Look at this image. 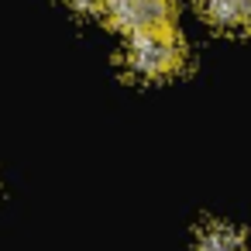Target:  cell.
I'll list each match as a JSON object with an SVG mask.
<instances>
[{"label":"cell","mask_w":251,"mask_h":251,"mask_svg":"<svg viewBox=\"0 0 251 251\" xmlns=\"http://www.w3.org/2000/svg\"><path fill=\"white\" fill-rule=\"evenodd\" d=\"M196 251H251V244L241 227L213 220L196 234Z\"/></svg>","instance_id":"cell-4"},{"label":"cell","mask_w":251,"mask_h":251,"mask_svg":"<svg viewBox=\"0 0 251 251\" xmlns=\"http://www.w3.org/2000/svg\"><path fill=\"white\" fill-rule=\"evenodd\" d=\"M124 66L138 79H169L186 66V45L176 28H155L141 35H127Z\"/></svg>","instance_id":"cell-1"},{"label":"cell","mask_w":251,"mask_h":251,"mask_svg":"<svg viewBox=\"0 0 251 251\" xmlns=\"http://www.w3.org/2000/svg\"><path fill=\"white\" fill-rule=\"evenodd\" d=\"M196 4L213 28L251 35V0H196Z\"/></svg>","instance_id":"cell-3"},{"label":"cell","mask_w":251,"mask_h":251,"mask_svg":"<svg viewBox=\"0 0 251 251\" xmlns=\"http://www.w3.org/2000/svg\"><path fill=\"white\" fill-rule=\"evenodd\" d=\"M107 18L124 35H141L176 25V0H110Z\"/></svg>","instance_id":"cell-2"},{"label":"cell","mask_w":251,"mask_h":251,"mask_svg":"<svg viewBox=\"0 0 251 251\" xmlns=\"http://www.w3.org/2000/svg\"><path fill=\"white\" fill-rule=\"evenodd\" d=\"M69 4H73L76 11H107L110 0H69Z\"/></svg>","instance_id":"cell-5"}]
</instances>
